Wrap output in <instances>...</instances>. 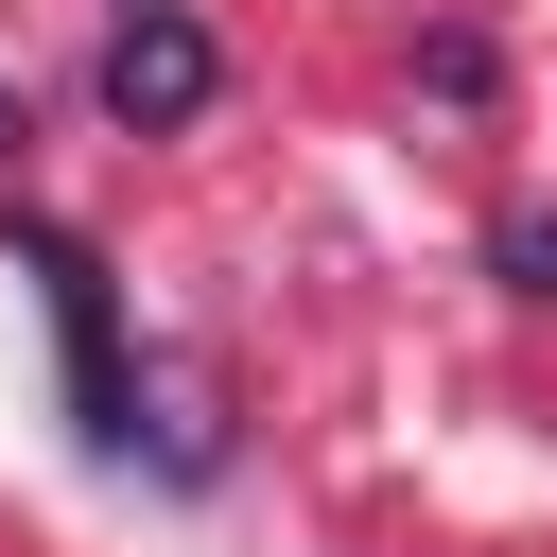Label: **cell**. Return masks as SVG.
I'll return each instance as SVG.
<instances>
[{
	"label": "cell",
	"mask_w": 557,
	"mask_h": 557,
	"mask_svg": "<svg viewBox=\"0 0 557 557\" xmlns=\"http://www.w3.org/2000/svg\"><path fill=\"white\" fill-rule=\"evenodd\" d=\"M209 87H226V52H209V17H191V0H139V17L104 35V122L174 139V122H209Z\"/></svg>",
	"instance_id": "cell-1"
},
{
	"label": "cell",
	"mask_w": 557,
	"mask_h": 557,
	"mask_svg": "<svg viewBox=\"0 0 557 557\" xmlns=\"http://www.w3.org/2000/svg\"><path fill=\"white\" fill-rule=\"evenodd\" d=\"M0 157H17V87H0Z\"/></svg>",
	"instance_id": "cell-2"
}]
</instances>
